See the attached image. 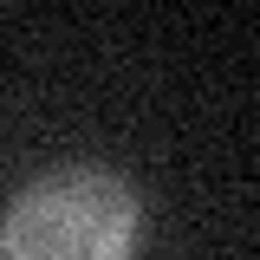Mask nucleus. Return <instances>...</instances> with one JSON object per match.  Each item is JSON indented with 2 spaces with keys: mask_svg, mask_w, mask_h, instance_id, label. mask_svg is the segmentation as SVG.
<instances>
[{
  "mask_svg": "<svg viewBox=\"0 0 260 260\" xmlns=\"http://www.w3.org/2000/svg\"><path fill=\"white\" fill-rule=\"evenodd\" d=\"M143 234V202L124 176L98 162H65L32 176L7 202L0 254L7 260H130Z\"/></svg>",
  "mask_w": 260,
  "mask_h": 260,
  "instance_id": "1",
  "label": "nucleus"
}]
</instances>
